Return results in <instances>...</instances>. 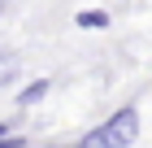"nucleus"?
<instances>
[{"instance_id":"20e7f679","label":"nucleus","mask_w":152,"mask_h":148,"mask_svg":"<svg viewBox=\"0 0 152 148\" xmlns=\"http://www.w3.org/2000/svg\"><path fill=\"white\" fill-rule=\"evenodd\" d=\"M18 79V57L13 52H0V87H9Z\"/></svg>"},{"instance_id":"0eeeda50","label":"nucleus","mask_w":152,"mask_h":148,"mask_svg":"<svg viewBox=\"0 0 152 148\" xmlns=\"http://www.w3.org/2000/svg\"><path fill=\"white\" fill-rule=\"evenodd\" d=\"M0 13H4V4H0Z\"/></svg>"},{"instance_id":"7ed1b4c3","label":"nucleus","mask_w":152,"mask_h":148,"mask_svg":"<svg viewBox=\"0 0 152 148\" xmlns=\"http://www.w3.org/2000/svg\"><path fill=\"white\" fill-rule=\"evenodd\" d=\"M74 26H83V31H104V26H109V13L104 9H78V13H74Z\"/></svg>"},{"instance_id":"39448f33","label":"nucleus","mask_w":152,"mask_h":148,"mask_svg":"<svg viewBox=\"0 0 152 148\" xmlns=\"http://www.w3.org/2000/svg\"><path fill=\"white\" fill-rule=\"evenodd\" d=\"M0 148H31V144H26V139H13V135H9V139H0Z\"/></svg>"},{"instance_id":"f257e3e1","label":"nucleus","mask_w":152,"mask_h":148,"mask_svg":"<svg viewBox=\"0 0 152 148\" xmlns=\"http://www.w3.org/2000/svg\"><path fill=\"white\" fill-rule=\"evenodd\" d=\"M135 139H139V109L126 105V109H117L113 118H104L100 126H91L74 148H130Z\"/></svg>"},{"instance_id":"f03ea898","label":"nucleus","mask_w":152,"mask_h":148,"mask_svg":"<svg viewBox=\"0 0 152 148\" xmlns=\"http://www.w3.org/2000/svg\"><path fill=\"white\" fill-rule=\"evenodd\" d=\"M48 91H52V79H35V83H26V87L18 91V109H35Z\"/></svg>"},{"instance_id":"423d86ee","label":"nucleus","mask_w":152,"mask_h":148,"mask_svg":"<svg viewBox=\"0 0 152 148\" xmlns=\"http://www.w3.org/2000/svg\"><path fill=\"white\" fill-rule=\"evenodd\" d=\"M0 139H9V122H4V118H0Z\"/></svg>"}]
</instances>
